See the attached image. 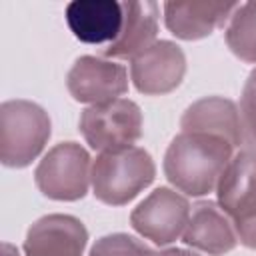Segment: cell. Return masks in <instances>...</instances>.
Listing matches in <instances>:
<instances>
[{
  "mask_svg": "<svg viewBox=\"0 0 256 256\" xmlns=\"http://www.w3.org/2000/svg\"><path fill=\"white\" fill-rule=\"evenodd\" d=\"M224 40L238 60L256 64V0L238 2L224 26Z\"/></svg>",
  "mask_w": 256,
  "mask_h": 256,
  "instance_id": "obj_16",
  "label": "cell"
},
{
  "mask_svg": "<svg viewBox=\"0 0 256 256\" xmlns=\"http://www.w3.org/2000/svg\"><path fill=\"white\" fill-rule=\"evenodd\" d=\"M66 24L84 44H110L122 30L124 10L118 0H72L66 6Z\"/></svg>",
  "mask_w": 256,
  "mask_h": 256,
  "instance_id": "obj_13",
  "label": "cell"
},
{
  "mask_svg": "<svg viewBox=\"0 0 256 256\" xmlns=\"http://www.w3.org/2000/svg\"><path fill=\"white\" fill-rule=\"evenodd\" d=\"M180 128L184 132H204L224 138L236 150L242 146L240 110L234 100L224 96H204L192 102L180 118Z\"/></svg>",
  "mask_w": 256,
  "mask_h": 256,
  "instance_id": "obj_15",
  "label": "cell"
},
{
  "mask_svg": "<svg viewBox=\"0 0 256 256\" xmlns=\"http://www.w3.org/2000/svg\"><path fill=\"white\" fill-rule=\"evenodd\" d=\"M52 122L48 112L32 100L0 104V162L6 168L30 166L48 144Z\"/></svg>",
  "mask_w": 256,
  "mask_h": 256,
  "instance_id": "obj_3",
  "label": "cell"
},
{
  "mask_svg": "<svg viewBox=\"0 0 256 256\" xmlns=\"http://www.w3.org/2000/svg\"><path fill=\"white\" fill-rule=\"evenodd\" d=\"M190 210L192 206L182 192L160 186L130 212V226L152 244L168 246L182 238Z\"/></svg>",
  "mask_w": 256,
  "mask_h": 256,
  "instance_id": "obj_7",
  "label": "cell"
},
{
  "mask_svg": "<svg viewBox=\"0 0 256 256\" xmlns=\"http://www.w3.org/2000/svg\"><path fill=\"white\" fill-rule=\"evenodd\" d=\"M88 256H156V252L142 240L126 232H114L100 236Z\"/></svg>",
  "mask_w": 256,
  "mask_h": 256,
  "instance_id": "obj_17",
  "label": "cell"
},
{
  "mask_svg": "<svg viewBox=\"0 0 256 256\" xmlns=\"http://www.w3.org/2000/svg\"><path fill=\"white\" fill-rule=\"evenodd\" d=\"M240 124L244 150L256 152V66L250 70L240 96Z\"/></svg>",
  "mask_w": 256,
  "mask_h": 256,
  "instance_id": "obj_18",
  "label": "cell"
},
{
  "mask_svg": "<svg viewBox=\"0 0 256 256\" xmlns=\"http://www.w3.org/2000/svg\"><path fill=\"white\" fill-rule=\"evenodd\" d=\"M214 192L218 206L234 224L238 242L256 250V152L238 150Z\"/></svg>",
  "mask_w": 256,
  "mask_h": 256,
  "instance_id": "obj_4",
  "label": "cell"
},
{
  "mask_svg": "<svg viewBox=\"0 0 256 256\" xmlns=\"http://www.w3.org/2000/svg\"><path fill=\"white\" fill-rule=\"evenodd\" d=\"M2 256H20V252H18V248H16L14 244L4 242V244H2Z\"/></svg>",
  "mask_w": 256,
  "mask_h": 256,
  "instance_id": "obj_20",
  "label": "cell"
},
{
  "mask_svg": "<svg viewBox=\"0 0 256 256\" xmlns=\"http://www.w3.org/2000/svg\"><path fill=\"white\" fill-rule=\"evenodd\" d=\"M88 230L72 214H46L30 224L24 238V256H84Z\"/></svg>",
  "mask_w": 256,
  "mask_h": 256,
  "instance_id": "obj_10",
  "label": "cell"
},
{
  "mask_svg": "<svg viewBox=\"0 0 256 256\" xmlns=\"http://www.w3.org/2000/svg\"><path fill=\"white\" fill-rule=\"evenodd\" d=\"M156 256H200V254L194 250H186V248H166V250L156 252Z\"/></svg>",
  "mask_w": 256,
  "mask_h": 256,
  "instance_id": "obj_19",
  "label": "cell"
},
{
  "mask_svg": "<svg viewBox=\"0 0 256 256\" xmlns=\"http://www.w3.org/2000/svg\"><path fill=\"white\" fill-rule=\"evenodd\" d=\"M144 118L140 106L130 98L92 104L82 110L78 130L96 152L134 146L142 138Z\"/></svg>",
  "mask_w": 256,
  "mask_h": 256,
  "instance_id": "obj_6",
  "label": "cell"
},
{
  "mask_svg": "<svg viewBox=\"0 0 256 256\" xmlns=\"http://www.w3.org/2000/svg\"><path fill=\"white\" fill-rule=\"evenodd\" d=\"M66 88L80 104L110 102L128 92V70L110 58L80 56L66 74Z\"/></svg>",
  "mask_w": 256,
  "mask_h": 256,
  "instance_id": "obj_9",
  "label": "cell"
},
{
  "mask_svg": "<svg viewBox=\"0 0 256 256\" xmlns=\"http://www.w3.org/2000/svg\"><path fill=\"white\" fill-rule=\"evenodd\" d=\"M124 22L122 30L114 42H110L102 54L104 58L132 60L136 54L144 52L156 42L158 22H160V4L154 0H128L122 2Z\"/></svg>",
  "mask_w": 256,
  "mask_h": 256,
  "instance_id": "obj_14",
  "label": "cell"
},
{
  "mask_svg": "<svg viewBox=\"0 0 256 256\" xmlns=\"http://www.w3.org/2000/svg\"><path fill=\"white\" fill-rule=\"evenodd\" d=\"M238 2H164L162 16L168 32L180 40H202L224 28Z\"/></svg>",
  "mask_w": 256,
  "mask_h": 256,
  "instance_id": "obj_12",
  "label": "cell"
},
{
  "mask_svg": "<svg viewBox=\"0 0 256 256\" xmlns=\"http://www.w3.org/2000/svg\"><path fill=\"white\" fill-rule=\"evenodd\" d=\"M186 74V54L172 40H156L130 60V80L140 94L162 96L176 90Z\"/></svg>",
  "mask_w": 256,
  "mask_h": 256,
  "instance_id": "obj_8",
  "label": "cell"
},
{
  "mask_svg": "<svg viewBox=\"0 0 256 256\" xmlns=\"http://www.w3.org/2000/svg\"><path fill=\"white\" fill-rule=\"evenodd\" d=\"M182 242L208 256H224L238 246V236L228 214L212 200H200L192 206Z\"/></svg>",
  "mask_w": 256,
  "mask_h": 256,
  "instance_id": "obj_11",
  "label": "cell"
},
{
  "mask_svg": "<svg viewBox=\"0 0 256 256\" xmlns=\"http://www.w3.org/2000/svg\"><path fill=\"white\" fill-rule=\"evenodd\" d=\"M156 178V164L142 146L98 152L92 160V194L106 206H124Z\"/></svg>",
  "mask_w": 256,
  "mask_h": 256,
  "instance_id": "obj_2",
  "label": "cell"
},
{
  "mask_svg": "<svg viewBox=\"0 0 256 256\" xmlns=\"http://www.w3.org/2000/svg\"><path fill=\"white\" fill-rule=\"evenodd\" d=\"M34 182L36 188L50 200H82L92 186V158L78 142H58L38 162Z\"/></svg>",
  "mask_w": 256,
  "mask_h": 256,
  "instance_id": "obj_5",
  "label": "cell"
},
{
  "mask_svg": "<svg viewBox=\"0 0 256 256\" xmlns=\"http://www.w3.org/2000/svg\"><path fill=\"white\" fill-rule=\"evenodd\" d=\"M238 150L224 138L180 130L164 154V176L184 196H208Z\"/></svg>",
  "mask_w": 256,
  "mask_h": 256,
  "instance_id": "obj_1",
  "label": "cell"
}]
</instances>
